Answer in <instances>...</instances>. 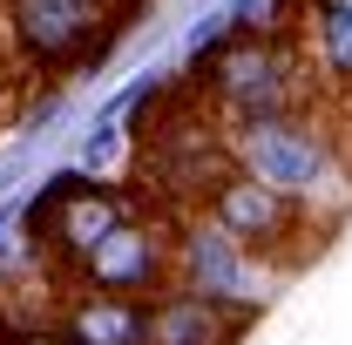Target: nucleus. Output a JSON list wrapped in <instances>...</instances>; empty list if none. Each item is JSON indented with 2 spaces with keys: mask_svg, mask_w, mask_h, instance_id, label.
<instances>
[{
  "mask_svg": "<svg viewBox=\"0 0 352 345\" xmlns=\"http://www.w3.org/2000/svg\"><path fill=\"white\" fill-rule=\"evenodd\" d=\"M135 210H142V203H135L129 190H109V183H88V176L68 170V176H54L41 197H34L28 230H34V251H47V258L61 264V278H68V271Z\"/></svg>",
  "mask_w": 352,
  "mask_h": 345,
  "instance_id": "nucleus-5",
  "label": "nucleus"
},
{
  "mask_svg": "<svg viewBox=\"0 0 352 345\" xmlns=\"http://www.w3.org/2000/svg\"><path fill=\"white\" fill-rule=\"evenodd\" d=\"M14 68H21V54H14V34H7V14H0V95L14 88Z\"/></svg>",
  "mask_w": 352,
  "mask_h": 345,
  "instance_id": "nucleus-11",
  "label": "nucleus"
},
{
  "mask_svg": "<svg viewBox=\"0 0 352 345\" xmlns=\"http://www.w3.org/2000/svg\"><path fill=\"white\" fill-rule=\"evenodd\" d=\"M176 285L204 291V298L258 304L264 298V258L251 244H237L217 216L190 210V216H176Z\"/></svg>",
  "mask_w": 352,
  "mask_h": 345,
  "instance_id": "nucleus-7",
  "label": "nucleus"
},
{
  "mask_svg": "<svg viewBox=\"0 0 352 345\" xmlns=\"http://www.w3.org/2000/svg\"><path fill=\"white\" fill-rule=\"evenodd\" d=\"M61 345H156V298H116V291H68L47 318Z\"/></svg>",
  "mask_w": 352,
  "mask_h": 345,
  "instance_id": "nucleus-8",
  "label": "nucleus"
},
{
  "mask_svg": "<svg viewBox=\"0 0 352 345\" xmlns=\"http://www.w3.org/2000/svg\"><path fill=\"white\" fill-rule=\"evenodd\" d=\"M68 285L82 291H116V298H163L176 285V216H122L95 251H88Z\"/></svg>",
  "mask_w": 352,
  "mask_h": 345,
  "instance_id": "nucleus-4",
  "label": "nucleus"
},
{
  "mask_svg": "<svg viewBox=\"0 0 352 345\" xmlns=\"http://www.w3.org/2000/svg\"><path fill=\"white\" fill-rule=\"evenodd\" d=\"M230 129V163L264 176L271 190L298 197V203H332L346 190V156L325 122H311L305 109H278L251 122H223Z\"/></svg>",
  "mask_w": 352,
  "mask_h": 345,
  "instance_id": "nucleus-2",
  "label": "nucleus"
},
{
  "mask_svg": "<svg viewBox=\"0 0 352 345\" xmlns=\"http://www.w3.org/2000/svg\"><path fill=\"white\" fill-rule=\"evenodd\" d=\"M204 216H217L223 230H230L237 244H251L264 264H292L305 244H318V216H311V203L285 197V190H271L264 176L237 170V163L210 183Z\"/></svg>",
  "mask_w": 352,
  "mask_h": 345,
  "instance_id": "nucleus-3",
  "label": "nucleus"
},
{
  "mask_svg": "<svg viewBox=\"0 0 352 345\" xmlns=\"http://www.w3.org/2000/svg\"><path fill=\"white\" fill-rule=\"evenodd\" d=\"M7 34L21 68H75L88 54H102V27H109V0H0Z\"/></svg>",
  "mask_w": 352,
  "mask_h": 345,
  "instance_id": "nucleus-6",
  "label": "nucleus"
},
{
  "mask_svg": "<svg viewBox=\"0 0 352 345\" xmlns=\"http://www.w3.org/2000/svg\"><path fill=\"white\" fill-rule=\"evenodd\" d=\"M190 82L210 95L223 122H251V115H278V109H305L311 88V54L298 34H264V27H230L223 41L197 54Z\"/></svg>",
  "mask_w": 352,
  "mask_h": 345,
  "instance_id": "nucleus-1",
  "label": "nucleus"
},
{
  "mask_svg": "<svg viewBox=\"0 0 352 345\" xmlns=\"http://www.w3.org/2000/svg\"><path fill=\"white\" fill-rule=\"evenodd\" d=\"M109 7H116V14H129V7H135V0H109Z\"/></svg>",
  "mask_w": 352,
  "mask_h": 345,
  "instance_id": "nucleus-12",
  "label": "nucleus"
},
{
  "mask_svg": "<svg viewBox=\"0 0 352 345\" xmlns=\"http://www.w3.org/2000/svg\"><path fill=\"white\" fill-rule=\"evenodd\" d=\"M298 34H305L311 75H325L332 88H352V0H311Z\"/></svg>",
  "mask_w": 352,
  "mask_h": 345,
  "instance_id": "nucleus-10",
  "label": "nucleus"
},
{
  "mask_svg": "<svg viewBox=\"0 0 352 345\" xmlns=\"http://www.w3.org/2000/svg\"><path fill=\"white\" fill-rule=\"evenodd\" d=\"M251 318H258V304L204 298V291L170 285V291L156 298V345H230Z\"/></svg>",
  "mask_w": 352,
  "mask_h": 345,
  "instance_id": "nucleus-9",
  "label": "nucleus"
}]
</instances>
